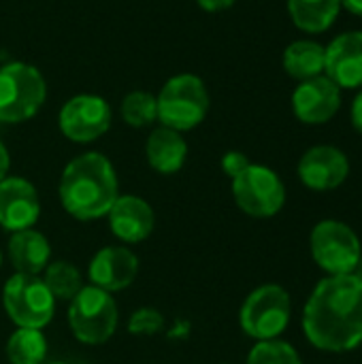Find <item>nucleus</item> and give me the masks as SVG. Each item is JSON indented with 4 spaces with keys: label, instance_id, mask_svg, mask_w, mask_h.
Returning a JSON list of instances; mask_svg holds the SVG:
<instances>
[{
    "label": "nucleus",
    "instance_id": "nucleus-7",
    "mask_svg": "<svg viewBox=\"0 0 362 364\" xmlns=\"http://www.w3.org/2000/svg\"><path fill=\"white\" fill-rule=\"evenodd\" d=\"M2 307L17 328L43 331L55 316V299L41 275L13 273L2 288Z\"/></svg>",
    "mask_w": 362,
    "mask_h": 364
},
{
    "label": "nucleus",
    "instance_id": "nucleus-3",
    "mask_svg": "<svg viewBox=\"0 0 362 364\" xmlns=\"http://www.w3.org/2000/svg\"><path fill=\"white\" fill-rule=\"evenodd\" d=\"M156 102L160 126L173 128L177 132H188L196 128L209 113L207 85L201 77L192 73L171 77L156 96Z\"/></svg>",
    "mask_w": 362,
    "mask_h": 364
},
{
    "label": "nucleus",
    "instance_id": "nucleus-15",
    "mask_svg": "<svg viewBox=\"0 0 362 364\" xmlns=\"http://www.w3.org/2000/svg\"><path fill=\"white\" fill-rule=\"evenodd\" d=\"M113 237L126 245L143 243L156 228V213L151 205L137 194H119L107 213Z\"/></svg>",
    "mask_w": 362,
    "mask_h": 364
},
{
    "label": "nucleus",
    "instance_id": "nucleus-22",
    "mask_svg": "<svg viewBox=\"0 0 362 364\" xmlns=\"http://www.w3.org/2000/svg\"><path fill=\"white\" fill-rule=\"evenodd\" d=\"M43 282L49 288L51 296L55 299V303L73 301L77 296V292L83 288L81 271L68 260H51L43 271Z\"/></svg>",
    "mask_w": 362,
    "mask_h": 364
},
{
    "label": "nucleus",
    "instance_id": "nucleus-26",
    "mask_svg": "<svg viewBox=\"0 0 362 364\" xmlns=\"http://www.w3.org/2000/svg\"><path fill=\"white\" fill-rule=\"evenodd\" d=\"M250 164H252V162H250V158H247L243 151H226V154L222 156V162H220L224 175H228L230 179H235L237 175H241Z\"/></svg>",
    "mask_w": 362,
    "mask_h": 364
},
{
    "label": "nucleus",
    "instance_id": "nucleus-24",
    "mask_svg": "<svg viewBox=\"0 0 362 364\" xmlns=\"http://www.w3.org/2000/svg\"><path fill=\"white\" fill-rule=\"evenodd\" d=\"M245 364H303L299 352L282 339L271 341H256L250 350Z\"/></svg>",
    "mask_w": 362,
    "mask_h": 364
},
{
    "label": "nucleus",
    "instance_id": "nucleus-23",
    "mask_svg": "<svg viewBox=\"0 0 362 364\" xmlns=\"http://www.w3.org/2000/svg\"><path fill=\"white\" fill-rule=\"evenodd\" d=\"M122 119L132 126V128H145L151 126L158 119V102L156 96L143 90H134L130 92L124 100H122Z\"/></svg>",
    "mask_w": 362,
    "mask_h": 364
},
{
    "label": "nucleus",
    "instance_id": "nucleus-17",
    "mask_svg": "<svg viewBox=\"0 0 362 364\" xmlns=\"http://www.w3.org/2000/svg\"><path fill=\"white\" fill-rule=\"evenodd\" d=\"M6 256L15 273L41 275L51 262V245L43 232L36 228H26L9 237Z\"/></svg>",
    "mask_w": 362,
    "mask_h": 364
},
{
    "label": "nucleus",
    "instance_id": "nucleus-14",
    "mask_svg": "<svg viewBox=\"0 0 362 364\" xmlns=\"http://www.w3.org/2000/svg\"><path fill=\"white\" fill-rule=\"evenodd\" d=\"M341 109V90L326 75L301 81L292 92L294 117L309 126L331 122Z\"/></svg>",
    "mask_w": 362,
    "mask_h": 364
},
{
    "label": "nucleus",
    "instance_id": "nucleus-18",
    "mask_svg": "<svg viewBox=\"0 0 362 364\" xmlns=\"http://www.w3.org/2000/svg\"><path fill=\"white\" fill-rule=\"evenodd\" d=\"M145 158L147 164L160 175L179 173L188 160V143L181 132L166 126H158L147 136Z\"/></svg>",
    "mask_w": 362,
    "mask_h": 364
},
{
    "label": "nucleus",
    "instance_id": "nucleus-21",
    "mask_svg": "<svg viewBox=\"0 0 362 364\" xmlns=\"http://www.w3.org/2000/svg\"><path fill=\"white\" fill-rule=\"evenodd\" d=\"M47 337L38 328H15L6 339L9 364L47 363Z\"/></svg>",
    "mask_w": 362,
    "mask_h": 364
},
{
    "label": "nucleus",
    "instance_id": "nucleus-9",
    "mask_svg": "<svg viewBox=\"0 0 362 364\" xmlns=\"http://www.w3.org/2000/svg\"><path fill=\"white\" fill-rule=\"evenodd\" d=\"M233 198L245 215L267 220L284 209L286 186L273 168L265 164H250L233 179Z\"/></svg>",
    "mask_w": 362,
    "mask_h": 364
},
{
    "label": "nucleus",
    "instance_id": "nucleus-10",
    "mask_svg": "<svg viewBox=\"0 0 362 364\" xmlns=\"http://www.w3.org/2000/svg\"><path fill=\"white\" fill-rule=\"evenodd\" d=\"M111 107L102 96L96 94H77L68 98L60 113H58V126L60 132L73 141V143H92L107 134L111 128Z\"/></svg>",
    "mask_w": 362,
    "mask_h": 364
},
{
    "label": "nucleus",
    "instance_id": "nucleus-20",
    "mask_svg": "<svg viewBox=\"0 0 362 364\" xmlns=\"http://www.w3.org/2000/svg\"><path fill=\"white\" fill-rule=\"evenodd\" d=\"M341 0H288L292 23L309 34L326 32L339 17Z\"/></svg>",
    "mask_w": 362,
    "mask_h": 364
},
{
    "label": "nucleus",
    "instance_id": "nucleus-31",
    "mask_svg": "<svg viewBox=\"0 0 362 364\" xmlns=\"http://www.w3.org/2000/svg\"><path fill=\"white\" fill-rule=\"evenodd\" d=\"M358 282L362 284V256H361V260H358V264H356V269H354V273H352Z\"/></svg>",
    "mask_w": 362,
    "mask_h": 364
},
{
    "label": "nucleus",
    "instance_id": "nucleus-12",
    "mask_svg": "<svg viewBox=\"0 0 362 364\" xmlns=\"http://www.w3.org/2000/svg\"><path fill=\"white\" fill-rule=\"evenodd\" d=\"M139 256L126 245H105L100 247L87 267L90 286H96L109 294L130 288L139 275Z\"/></svg>",
    "mask_w": 362,
    "mask_h": 364
},
{
    "label": "nucleus",
    "instance_id": "nucleus-28",
    "mask_svg": "<svg viewBox=\"0 0 362 364\" xmlns=\"http://www.w3.org/2000/svg\"><path fill=\"white\" fill-rule=\"evenodd\" d=\"M350 115H352V126L356 128V132L362 136V90L356 94V98H354V102H352Z\"/></svg>",
    "mask_w": 362,
    "mask_h": 364
},
{
    "label": "nucleus",
    "instance_id": "nucleus-1",
    "mask_svg": "<svg viewBox=\"0 0 362 364\" xmlns=\"http://www.w3.org/2000/svg\"><path fill=\"white\" fill-rule=\"evenodd\" d=\"M307 341L329 354H346L362 343V284L354 275H329L303 309Z\"/></svg>",
    "mask_w": 362,
    "mask_h": 364
},
{
    "label": "nucleus",
    "instance_id": "nucleus-5",
    "mask_svg": "<svg viewBox=\"0 0 362 364\" xmlns=\"http://www.w3.org/2000/svg\"><path fill=\"white\" fill-rule=\"evenodd\" d=\"M47 98L41 70L26 62H9L0 68V122L21 124L32 119Z\"/></svg>",
    "mask_w": 362,
    "mask_h": 364
},
{
    "label": "nucleus",
    "instance_id": "nucleus-29",
    "mask_svg": "<svg viewBox=\"0 0 362 364\" xmlns=\"http://www.w3.org/2000/svg\"><path fill=\"white\" fill-rule=\"evenodd\" d=\"M9 168H11V156H9L6 145L0 141V181L9 175Z\"/></svg>",
    "mask_w": 362,
    "mask_h": 364
},
{
    "label": "nucleus",
    "instance_id": "nucleus-8",
    "mask_svg": "<svg viewBox=\"0 0 362 364\" xmlns=\"http://www.w3.org/2000/svg\"><path fill=\"white\" fill-rule=\"evenodd\" d=\"M314 262L329 275H352L362 256L358 235L339 220H322L309 235Z\"/></svg>",
    "mask_w": 362,
    "mask_h": 364
},
{
    "label": "nucleus",
    "instance_id": "nucleus-32",
    "mask_svg": "<svg viewBox=\"0 0 362 364\" xmlns=\"http://www.w3.org/2000/svg\"><path fill=\"white\" fill-rule=\"evenodd\" d=\"M45 364H68V363H60V360H55V363H45Z\"/></svg>",
    "mask_w": 362,
    "mask_h": 364
},
{
    "label": "nucleus",
    "instance_id": "nucleus-4",
    "mask_svg": "<svg viewBox=\"0 0 362 364\" xmlns=\"http://www.w3.org/2000/svg\"><path fill=\"white\" fill-rule=\"evenodd\" d=\"M66 320L73 337L79 343L102 346L115 335L119 311L113 294L96 286H83L77 296L68 301Z\"/></svg>",
    "mask_w": 362,
    "mask_h": 364
},
{
    "label": "nucleus",
    "instance_id": "nucleus-2",
    "mask_svg": "<svg viewBox=\"0 0 362 364\" xmlns=\"http://www.w3.org/2000/svg\"><path fill=\"white\" fill-rule=\"evenodd\" d=\"M58 196L62 209L79 222L107 218L119 196L115 166L98 151H85L73 158L60 175Z\"/></svg>",
    "mask_w": 362,
    "mask_h": 364
},
{
    "label": "nucleus",
    "instance_id": "nucleus-6",
    "mask_svg": "<svg viewBox=\"0 0 362 364\" xmlns=\"http://www.w3.org/2000/svg\"><path fill=\"white\" fill-rule=\"evenodd\" d=\"M292 318V301L286 288L277 284H265L252 290L241 309L239 324L241 331L256 341L280 339V335L288 328Z\"/></svg>",
    "mask_w": 362,
    "mask_h": 364
},
{
    "label": "nucleus",
    "instance_id": "nucleus-25",
    "mask_svg": "<svg viewBox=\"0 0 362 364\" xmlns=\"http://www.w3.org/2000/svg\"><path fill=\"white\" fill-rule=\"evenodd\" d=\"M164 326V316L156 307H139L128 318V333L134 337H156Z\"/></svg>",
    "mask_w": 362,
    "mask_h": 364
},
{
    "label": "nucleus",
    "instance_id": "nucleus-34",
    "mask_svg": "<svg viewBox=\"0 0 362 364\" xmlns=\"http://www.w3.org/2000/svg\"><path fill=\"white\" fill-rule=\"evenodd\" d=\"M220 364H230V363H220Z\"/></svg>",
    "mask_w": 362,
    "mask_h": 364
},
{
    "label": "nucleus",
    "instance_id": "nucleus-13",
    "mask_svg": "<svg viewBox=\"0 0 362 364\" xmlns=\"http://www.w3.org/2000/svg\"><path fill=\"white\" fill-rule=\"evenodd\" d=\"M297 173L305 188L314 192H329L339 188L348 179L350 160L339 147L316 145L301 156Z\"/></svg>",
    "mask_w": 362,
    "mask_h": 364
},
{
    "label": "nucleus",
    "instance_id": "nucleus-16",
    "mask_svg": "<svg viewBox=\"0 0 362 364\" xmlns=\"http://www.w3.org/2000/svg\"><path fill=\"white\" fill-rule=\"evenodd\" d=\"M324 49V75L339 90H362V30L335 36Z\"/></svg>",
    "mask_w": 362,
    "mask_h": 364
},
{
    "label": "nucleus",
    "instance_id": "nucleus-33",
    "mask_svg": "<svg viewBox=\"0 0 362 364\" xmlns=\"http://www.w3.org/2000/svg\"><path fill=\"white\" fill-rule=\"evenodd\" d=\"M0 269H2V252H0Z\"/></svg>",
    "mask_w": 362,
    "mask_h": 364
},
{
    "label": "nucleus",
    "instance_id": "nucleus-11",
    "mask_svg": "<svg viewBox=\"0 0 362 364\" xmlns=\"http://www.w3.org/2000/svg\"><path fill=\"white\" fill-rule=\"evenodd\" d=\"M41 218V196L26 177H4L0 181V228L9 235L34 228Z\"/></svg>",
    "mask_w": 362,
    "mask_h": 364
},
{
    "label": "nucleus",
    "instance_id": "nucleus-19",
    "mask_svg": "<svg viewBox=\"0 0 362 364\" xmlns=\"http://www.w3.org/2000/svg\"><path fill=\"white\" fill-rule=\"evenodd\" d=\"M324 60H326L324 45L303 38L286 47L282 64H284V70L301 83V81L324 75Z\"/></svg>",
    "mask_w": 362,
    "mask_h": 364
},
{
    "label": "nucleus",
    "instance_id": "nucleus-27",
    "mask_svg": "<svg viewBox=\"0 0 362 364\" xmlns=\"http://www.w3.org/2000/svg\"><path fill=\"white\" fill-rule=\"evenodd\" d=\"M198 6L207 13H220V11H226L230 9L237 0H196Z\"/></svg>",
    "mask_w": 362,
    "mask_h": 364
},
{
    "label": "nucleus",
    "instance_id": "nucleus-30",
    "mask_svg": "<svg viewBox=\"0 0 362 364\" xmlns=\"http://www.w3.org/2000/svg\"><path fill=\"white\" fill-rule=\"evenodd\" d=\"M341 6L348 9L352 15H358L362 17V0H341Z\"/></svg>",
    "mask_w": 362,
    "mask_h": 364
}]
</instances>
